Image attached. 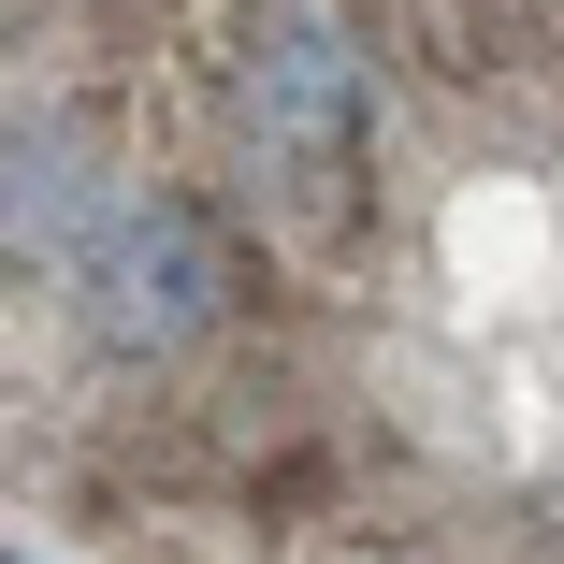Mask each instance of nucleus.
Instances as JSON below:
<instances>
[{
	"instance_id": "1",
	"label": "nucleus",
	"mask_w": 564,
	"mask_h": 564,
	"mask_svg": "<svg viewBox=\"0 0 564 564\" xmlns=\"http://www.w3.org/2000/svg\"><path fill=\"white\" fill-rule=\"evenodd\" d=\"M73 564H564V0H203L0 377Z\"/></svg>"
}]
</instances>
